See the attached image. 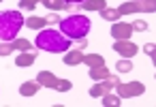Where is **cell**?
I'll return each mask as SVG.
<instances>
[{"instance_id": "1", "label": "cell", "mask_w": 156, "mask_h": 107, "mask_svg": "<svg viewBox=\"0 0 156 107\" xmlns=\"http://www.w3.org/2000/svg\"><path fill=\"white\" fill-rule=\"evenodd\" d=\"M34 45L39 49H43V52H49V54H62V52H69L71 49V39H66L56 28H43L37 34Z\"/></svg>"}, {"instance_id": "2", "label": "cell", "mask_w": 156, "mask_h": 107, "mask_svg": "<svg viewBox=\"0 0 156 107\" xmlns=\"http://www.w3.org/2000/svg\"><path fill=\"white\" fill-rule=\"evenodd\" d=\"M58 24H60V32H62L66 39H71V41L86 39V34H88V32H90V28H92L90 17L79 15V13H73V15L64 17V20H60Z\"/></svg>"}, {"instance_id": "3", "label": "cell", "mask_w": 156, "mask_h": 107, "mask_svg": "<svg viewBox=\"0 0 156 107\" xmlns=\"http://www.w3.org/2000/svg\"><path fill=\"white\" fill-rule=\"evenodd\" d=\"M24 26V15L20 11H0V39L11 43L17 39L20 28Z\"/></svg>"}, {"instance_id": "4", "label": "cell", "mask_w": 156, "mask_h": 107, "mask_svg": "<svg viewBox=\"0 0 156 107\" xmlns=\"http://www.w3.org/2000/svg\"><path fill=\"white\" fill-rule=\"evenodd\" d=\"M37 79H39V84L43 88H51V90H58V92H69L73 88V84L69 79H60L54 73H49V71H41Z\"/></svg>"}, {"instance_id": "5", "label": "cell", "mask_w": 156, "mask_h": 107, "mask_svg": "<svg viewBox=\"0 0 156 107\" xmlns=\"http://www.w3.org/2000/svg\"><path fill=\"white\" fill-rule=\"evenodd\" d=\"M156 11V0H130L124 2L118 13L120 15H130V13H154Z\"/></svg>"}, {"instance_id": "6", "label": "cell", "mask_w": 156, "mask_h": 107, "mask_svg": "<svg viewBox=\"0 0 156 107\" xmlns=\"http://www.w3.org/2000/svg\"><path fill=\"white\" fill-rule=\"evenodd\" d=\"M118 84H120L118 75H109V77H105V79H98V84L90 88V96H94V98H101L103 94H107V92H109L111 88H115Z\"/></svg>"}, {"instance_id": "7", "label": "cell", "mask_w": 156, "mask_h": 107, "mask_svg": "<svg viewBox=\"0 0 156 107\" xmlns=\"http://www.w3.org/2000/svg\"><path fill=\"white\" fill-rule=\"evenodd\" d=\"M115 90H118V96L120 98H133V96L143 94L145 92V86L141 81H128V84H118Z\"/></svg>"}, {"instance_id": "8", "label": "cell", "mask_w": 156, "mask_h": 107, "mask_svg": "<svg viewBox=\"0 0 156 107\" xmlns=\"http://www.w3.org/2000/svg\"><path fill=\"white\" fill-rule=\"evenodd\" d=\"M56 22H60L56 15H49V17L32 15V17H26V20H24V26H28V28H32V30H43V28H47L49 24H56Z\"/></svg>"}, {"instance_id": "9", "label": "cell", "mask_w": 156, "mask_h": 107, "mask_svg": "<svg viewBox=\"0 0 156 107\" xmlns=\"http://www.w3.org/2000/svg\"><path fill=\"white\" fill-rule=\"evenodd\" d=\"M130 34H133L130 24H124V22H113V26H111V37H113L115 41H126V39H130Z\"/></svg>"}, {"instance_id": "10", "label": "cell", "mask_w": 156, "mask_h": 107, "mask_svg": "<svg viewBox=\"0 0 156 107\" xmlns=\"http://www.w3.org/2000/svg\"><path fill=\"white\" fill-rule=\"evenodd\" d=\"M113 52H118L122 58H133V56L139 52V47L126 39V41H115V43H113Z\"/></svg>"}, {"instance_id": "11", "label": "cell", "mask_w": 156, "mask_h": 107, "mask_svg": "<svg viewBox=\"0 0 156 107\" xmlns=\"http://www.w3.org/2000/svg\"><path fill=\"white\" fill-rule=\"evenodd\" d=\"M41 88H43V86L39 84V79H30V81H24V84L20 86V94H22V96H34Z\"/></svg>"}, {"instance_id": "12", "label": "cell", "mask_w": 156, "mask_h": 107, "mask_svg": "<svg viewBox=\"0 0 156 107\" xmlns=\"http://www.w3.org/2000/svg\"><path fill=\"white\" fill-rule=\"evenodd\" d=\"M81 62H83V52L81 49H71V52L64 54V64L66 66H77Z\"/></svg>"}, {"instance_id": "13", "label": "cell", "mask_w": 156, "mask_h": 107, "mask_svg": "<svg viewBox=\"0 0 156 107\" xmlns=\"http://www.w3.org/2000/svg\"><path fill=\"white\" fill-rule=\"evenodd\" d=\"M37 60V54L34 52H20V56L15 58V64L20 69H26V66H32Z\"/></svg>"}, {"instance_id": "14", "label": "cell", "mask_w": 156, "mask_h": 107, "mask_svg": "<svg viewBox=\"0 0 156 107\" xmlns=\"http://www.w3.org/2000/svg\"><path fill=\"white\" fill-rule=\"evenodd\" d=\"M79 7L83 11H101V9L107 7V0H83Z\"/></svg>"}, {"instance_id": "15", "label": "cell", "mask_w": 156, "mask_h": 107, "mask_svg": "<svg viewBox=\"0 0 156 107\" xmlns=\"http://www.w3.org/2000/svg\"><path fill=\"white\" fill-rule=\"evenodd\" d=\"M81 64H88V69H92V66H103L105 64V58L103 56H98V54H83V62Z\"/></svg>"}, {"instance_id": "16", "label": "cell", "mask_w": 156, "mask_h": 107, "mask_svg": "<svg viewBox=\"0 0 156 107\" xmlns=\"http://www.w3.org/2000/svg\"><path fill=\"white\" fill-rule=\"evenodd\" d=\"M43 7H47L49 11H62V9H69V5L64 0H39Z\"/></svg>"}, {"instance_id": "17", "label": "cell", "mask_w": 156, "mask_h": 107, "mask_svg": "<svg viewBox=\"0 0 156 107\" xmlns=\"http://www.w3.org/2000/svg\"><path fill=\"white\" fill-rule=\"evenodd\" d=\"M90 77H92L94 81L109 77V69H107V64H103V66H92V69H90Z\"/></svg>"}, {"instance_id": "18", "label": "cell", "mask_w": 156, "mask_h": 107, "mask_svg": "<svg viewBox=\"0 0 156 107\" xmlns=\"http://www.w3.org/2000/svg\"><path fill=\"white\" fill-rule=\"evenodd\" d=\"M11 45H13V52H30L32 49V43L26 39H13Z\"/></svg>"}, {"instance_id": "19", "label": "cell", "mask_w": 156, "mask_h": 107, "mask_svg": "<svg viewBox=\"0 0 156 107\" xmlns=\"http://www.w3.org/2000/svg\"><path fill=\"white\" fill-rule=\"evenodd\" d=\"M98 13H101V17H103L105 22H115L118 17H122V15L118 13V9H109V7H105V9H101Z\"/></svg>"}, {"instance_id": "20", "label": "cell", "mask_w": 156, "mask_h": 107, "mask_svg": "<svg viewBox=\"0 0 156 107\" xmlns=\"http://www.w3.org/2000/svg\"><path fill=\"white\" fill-rule=\"evenodd\" d=\"M101 98H103V105H105V107H115V105H120V101H122L120 96L109 94V92H107V94H103Z\"/></svg>"}, {"instance_id": "21", "label": "cell", "mask_w": 156, "mask_h": 107, "mask_svg": "<svg viewBox=\"0 0 156 107\" xmlns=\"http://www.w3.org/2000/svg\"><path fill=\"white\" fill-rule=\"evenodd\" d=\"M115 69H118V73H130V71H133V62H130V58H122V60L115 64Z\"/></svg>"}, {"instance_id": "22", "label": "cell", "mask_w": 156, "mask_h": 107, "mask_svg": "<svg viewBox=\"0 0 156 107\" xmlns=\"http://www.w3.org/2000/svg\"><path fill=\"white\" fill-rule=\"evenodd\" d=\"M130 28H133V32H145L147 30V22L145 20H135L130 24Z\"/></svg>"}, {"instance_id": "23", "label": "cell", "mask_w": 156, "mask_h": 107, "mask_svg": "<svg viewBox=\"0 0 156 107\" xmlns=\"http://www.w3.org/2000/svg\"><path fill=\"white\" fill-rule=\"evenodd\" d=\"M20 2V9H26V11H34L37 5H39V0H17Z\"/></svg>"}, {"instance_id": "24", "label": "cell", "mask_w": 156, "mask_h": 107, "mask_svg": "<svg viewBox=\"0 0 156 107\" xmlns=\"http://www.w3.org/2000/svg\"><path fill=\"white\" fill-rule=\"evenodd\" d=\"M11 52H13V45L11 43H7V41L0 43V56H9Z\"/></svg>"}, {"instance_id": "25", "label": "cell", "mask_w": 156, "mask_h": 107, "mask_svg": "<svg viewBox=\"0 0 156 107\" xmlns=\"http://www.w3.org/2000/svg\"><path fill=\"white\" fill-rule=\"evenodd\" d=\"M154 49H156V45H154V43H145V45H143V52H145L150 58L154 56Z\"/></svg>"}, {"instance_id": "26", "label": "cell", "mask_w": 156, "mask_h": 107, "mask_svg": "<svg viewBox=\"0 0 156 107\" xmlns=\"http://www.w3.org/2000/svg\"><path fill=\"white\" fill-rule=\"evenodd\" d=\"M86 45H88V41H86V39H79V43H77V49H83Z\"/></svg>"}, {"instance_id": "27", "label": "cell", "mask_w": 156, "mask_h": 107, "mask_svg": "<svg viewBox=\"0 0 156 107\" xmlns=\"http://www.w3.org/2000/svg\"><path fill=\"white\" fill-rule=\"evenodd\" d=\"M64 2H66V5H73V2H79V5H81L83 0H64Z\"/></svg>"}, {"instance_id": "28", "label": "cell", "mask_w": 156, "mask_h": 107, "mask_svg": "<svg viewBox=\"0 0 156 107\" xmlns=\"http://www.w3.org/2000/svg\"><path fill=\"white\" fill-rule=\"evenodd\" d=\"M0 2H2V0H0Z\"/></svg>"}]
</instances>
